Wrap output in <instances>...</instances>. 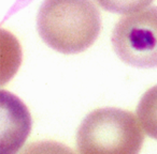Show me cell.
Here are the masks:
<instances>
[{
  "instance_id": "7a4b0ae2",
  "label": "cell",
  "mask_w": 157,
  "mask_h": 154,
  "mask_svg": "<svg viewBox=\"0 0 157 154\" xmlns=\"http://www.w3.org/2000/svg\"><path fill=\"white\" fill-rule=\"evenodd\" d=\"M143 139L132 113L105 107L85 117L78 130L76 147L80 154H139Z\"/></svg>"
},
{
  "instance_id": "3957f363",
  "label": "cell",
  "mask_w": 157,
  "mask_h": 154,
  "mask_svg": "<svg viewBox=\"0 0 157 154\" xmlns=\"http://www.w3.org/2000/svg\"><path fill=\"white\" fill-rule=\"evenodd\" d=\"M111 42L123 62L136 67L157 66V7L121 18L114 26Z\"/></svg>"
},
{
  "instance_id": "8992f818",
  "label": "cell",
  "mask_w": 157,
  "mask_h": 154,
  "mask_svg": "<svg viewBox=\"0 0 157 154\" xmlns=\"http://www.w3.org/2000/svg\"><path fill=\"white\" fill-rule=\"evenodd\" d=\"M21 154H74V152L60 142L45 140L30 143Z\"/></svg>"
},
{
  "instance_id": "277c9868",
  "label": "cell",
  "mask_w": 157,
  "mask_h": 154,
  "mask_svg": "<svg viewBox=\"0 0 157 154\" xmlns=\"http://www.w3.org/2000/svg\"><path fill=\"white\" fill-rule=\"evenodd\" d=\"M137 116L146 135L157 139V85L142 95L137 107Z\"/></svg>"
},
{
  "instance_id": "5b68a950",
  "label": "cell",
  "mask_w": 157,
  "mask_h": 154,
  "mask_svg": "<svg viewBox=\"0 0 157 154\" xmlns=\"http://www.w3.org/2000/svg\"><path fill=\"white\" fill-rule=\"evenodd\" d=\"M153 0H96V2L108 12L130 14L147 7Z\"/></svg>"
},
{
  "instance_id": "6da1fadb",
  "label": "cell",
  "mask_w": 157,
  "mask_h": 154,
  "mask_svg": "<svg viewBox=\"0 0 157 154\" xmlns=\"http://www.w3.org/2000/svg\"><path fill=\"white\" fill-rule=\"evenodd\" d=\"M101 17L92 0H44L37 29L42 41L61 54H78L97 40Z\"/></svg>"
}]
</instances>
